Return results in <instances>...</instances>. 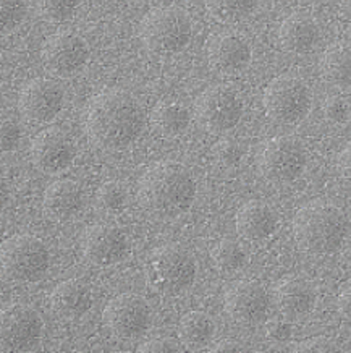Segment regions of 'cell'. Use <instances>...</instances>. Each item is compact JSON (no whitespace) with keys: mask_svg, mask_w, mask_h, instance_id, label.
<instances>
[{"mask_svg":"<svg viewBox=\"0 0 351 353\" xmlns=\"http://www.w3.org/2000/svg\"><path fill=\"white\" fill-rule=\"evenodd\" d=\"M25 0H2V28L3 31H12L25 20Z\"/></svg>","mask_w":351,"mask_h":353,"instance_id":"obj_30","label":"cell"},{"mask_svg":"<svg viewBox=\"0 0 351 353\" xmlns=\"http://www.w3.org/2000/svg\"><path fill=\"white\" fill-rule=\"evenodd\" d=\"M141 41L156 55L180 54L193 38V21L183 8L159 7L141 23Z\"/></svg>","mask_w":351,"mask_h":353,"instance_id":"obj_5","label":"cell"},{"mask_svg":"<svg viewBox=\"0 0 351 353\" xmlns=\"http://www.w3.org/2000/svg\"><path fill=\"white\" fill-rule=\"evenodd\" d=\"M214 154L220 165L233 167L238 164L240 159H242V148H240V145H237L235 141L225 139V141H220L219 145H217Z\"/></svg>","mask_w":351,"mask_h":353,"instance_id":"obj_32","label":"cell"},{"mask_svg":"<svg viewBox=\"0 0 351 353\" xmlns=\"http://www.w3.org/2000/svg\"><path fill=\"white\" fill-rule=\"evenodd\" d=\"M21 139L20 127L15 122L6 120L2 123V150L3 151H13L18 146Z\"/></svg>","mask_w":351,"mask_h":353,"instance_id":"obj_33","label":"cell"},{"mask_svg":"<svg viewBox=\"0 0 351 353\" xmlns=\"http://www.w3.org/2000/svg\"><path fill=\"white\" fill-rule=\"evenodd\" d=\"M207 12L224 25L243 21L256 10L259 0H204Z\"/></svg>","mask_w":351,"mask_h":353,"instance_id":"obj_26","label":"cell"},{"mask_svg":"<svg viewBox=\"0 0 351 353\" xmlns=\"http://www.w3.org/2000/svg\"><path fill=\"white\" fill-rule=\"evenodd\" d=\"M339 169L341 176L351 182V145H348L343 151H341L339 159Z\"/></svg>","mask_w":351,"mask_h":353,"instance_id":"obj_36","label":"cell"},{"mask_svg":"<svg viewBox=\"0 0 351 353\" xmlns=\"http://www.w3.org/2000/svg\"><path fill=\"white\" fill-rule=\"evenodd\" d=\"M348 222L337 204L316 199L297 212L293 235L299 248L312 254H329L340 248L346 236Z\"/></svg>","mask_w":351,"mask_h":353,"instance_id":"obj_3","label":"cell"},{"mask_svg":"<svg viewBox=\"0 0 351 353\" xmlns=\"http://www.w3.org/2000/svg\"><path fill=\"white\" fill-rule=\"evenodd\" d=\"M212 261L220 272H237L246 263V253L235 240H222L212 248Z\"/></svg>","mask_w":351,"mask_h":353,"instance_id":"obj_27","label":"cell"},{"mask_svg":"<svg viewBox=\"0 0 351 353\" xmlns=\"http://www.w3.org/2000/svg\"><path fill=\"white\" fill-rule=\"evenodd\" d=\"M297 348L298 352H329L334 345L326 339H311V341L299 343Z\"/></svg>","mask_w":351,"mask_h":353,"instance_id":"obj_35","label":"cell"},{"mask_svg":"<svg viewBox=\"0 0 351 353\" xmlns=\"http://www.w3.org/2000/svg\"><path fill=\"white\" fill-rule=\"evenodd\" d=\"M242 348L243 347L235 341H222L219 343H215L214 350L212 352H240Z\"/></svg>","mask_w":351,"mask_h":353,"instance_id":"obj_38","label":"cell"},{"mask_svg":"<svg viewBox=\"0 0 351 353\" xmlns=\"http://www.w3.org/2000/svg\"><path fill=\"white\" fill-rule=\"evenodd\" d=\"M277 214L270 204L251 199L243 204L237 214V232L248 241H259L270 236L277 229Z\"/></svg>","mask_w":351,"mask_h":353,"instance_id":"obj_19","label":"cell"},{"mask_svg":"<svg viewBox=\"0 0 351 353\" xmlns=\"http://www.w3.org/2000/svg\"><path fill=\"white\" fill-rule=\"evenodd\" d=\"M49 268V252L33 235H13L2 243L3 276L15 282H38Z\"/></svg>","mask_w":351,"mask_h":353,"instance_id":"obj_6","label":"cell"},{"mask_svg":"<svg viewBox=\"0 0 351 353\" xmlns=\"http://www.w3.org/2000/svg\"><path fill=\"white\" fill-rule=\"evenodd\" d=\"M43 334V319L28 305H12L2 311L0 341L6 352H28Z\"/></svg>","mask_w":351,"mask_h":353,"instance_id":"obj_12","label":"cell"},{"mask_svg":"<svg viewBox=\"0 0 351 353\" xmlns=\"http://www.w3.org/2000/svg\"><path fill=\"white\" fill-rule=\"evenodd\" d=\"M308 152L298 138L275 137L266 143L259 167L269 182H295L306 169Z\"/></svg>","mask_w":351,"mask_h":353,"instance_id":"obj_9","label":"cell"},{"mask_svg":"<svg viewBox=\"0 0 351 353\" xmlns=\"http://www.w3.org/2000/svg\"><path fill=\"white\" fill-rule=\"evenodd\" d=\"M324 115L332 123H345L351 117V104L343 96H332L324 104Z\"/></svg>","mask_w":351,"mask_h":353,"instance_id":"obj_31","label":"cell"},{"mask_svg":"<svg viewBox=\"0 0 351 353\" xmlns=\"http://www.w3.org/2000/svg\"><path fill=\"white\" fill-rule=\"evenodd\" d=\"M345 2H346V3H350V6H351V0H345Z\"/></svg>","mask_w":351,"mask_h":353,"instance_id":"obj_39","label":"cell"},{"mask_svg":"<svg viewBox=\"0 0 351 353\" xmlns=\"http://www.w3.org/2000/svg\"><path fill=\"white\" fill-rule=\"evenodd\" d=\"M104 324L118 339L141 337L151 324V308L140 295H118L105 306Z\"/></svg>","mask_w":351,"mask_h":353,"instance_id":"obj_10","label":"cell"},{"mask_svg":"<svg viewBox=\"0 0 351 353\" xmlns=\"http://www.w3.org/2000/svg\"><path fill=\"white\" fill-rule=\"evenodd\" d=\"M225 311L235 323L254 326L266 319L269 295L259 282L238 281L225 292Z\"/></svg>","mask_w":351,"mask_h":353,"instance_id":"obj_14","label":"cell"},{"mask_svg":"<svg viewBox=\"0 0 351 353\" xmlns=\"http://www.w3.org/2000/svg\"><path fill=\"white\" fill-rule=\"evenodd\" d=\"M339 310L345 319L351 321V287L346 289L339 299Z\"/></svg>","mask_w":351,"mask_h":353,"instance_id":"obj_37","label":"cell"},{"mask_svg":"<svg viewBox=\"0 0 351 353\" xmlns=\"http://www.w3.org/2000/svg\"><path fill=\"white\" fill-rule=\"evenodd\" d=\"M251 46L242 34L222 31L211 36L207 43V60L212 70L222 75H237L251 63Z\"/></svg>","mask_w":351,"mask_h":353,"instance_id":"obj_15","label":"cell"},{"mask_svg":"<svg viewBox=\"0 0 351 353\" xmlns=\"http://www.w3.org/2000/svg\"><path fill=\"white\" fill-rule=\"evenodd\" d=\"M319 36V25L306 13H293L285 18L279 30L280 46L290 54H308L316 48Z\"/></svg>","mask_w":351,"mask_h":353,"instance_id":"obj_21","label":"cell"},{"mask_svg":"<svg viewBox=\"0 0 351 353\" xmlns=\"http://www.w3.org/2000/svg\"><path fill=\"white\" fill-rule=\"evenodd\" d=\"M146 128V114L135 96L107 90L91 101L86 114V134L100 151L118 152L130 148Z\"/></svg>","mask_w":351,"mask_h":353,"instance_id":"obj_1","label":"cell"},{"mask_svg":"<svg viewBox=\"0 0 351 353\" xmlns=\"http://www.w3.org/2000/svg\"><path fill=\"white\" fill-rule=\"evenodd\" d=\"M147 284L160 295H180L196 277L195 256L180 245H165L151 253L146 264Z\"/></svg>","mask_w":351,"mask_h":353,"instance_id":"obj_4","label":"cell"},{"mask_svg":"<svg viewBox=\"0 0 351 353\" xmlns=\"http://www.w3.org/2000/svg\"><path fill=\"white\" fill-rule=\"evenodd\" d=\"M43 63L50 75H76L89 60V46L80 34L63 31L45 41L43 48Z\"/></svg>","mask_w":351,"mask_h":353,"instance_id":"obj_11","label":"cell"},{"mask_svg":"<svg viewBox=\"0 0 351 353\" xmlns=\"http://www.w3.org/2000/svg\"><path fill=\"white\" fill-rule=\"evenodd\" d=\"M326 80L340 88L351 86V43H337L326 50L321 62Z\"/></svg>","mask_w":351,"mask_h":353,"instance_id":"obj_25","label":"cell"},{"mask_svg":"<svg viewBox=\"0 0 351 353\" xmlns=\"http://www.w3.org/2000/svg\"><path fill=\"white\" fill-rule=\"evenodd\" d=\"M85 204V192L73 180H60L45 190L44 216L52 222H70L80 214Z\"/></svg>","mask_w":351,"mask_h":353,"instance_id":"obj_18","label":"cell"},{"mask_svg":"<svg viewBox=\"0 0 351 353\" xmlns=\"http://www.w3.org/2000/svg\"><path fill=\"white\" fill-rule=\"evenodd\" d=\"M50 306L62 318H81L92 306V294L80 281H65L50 294Z\"/></svg>","mask_w":351,"mask_h":353,"instance_id":"obj_22","label":"cell"},{"mask_svg":"<svg viewBox=\"0 0 351 353\" xmlns=\"http://www.w3.org/2000/svg\"><path fill=\"white\" fill-rule=\"evenodd\" d=\"M277 305L286 319H301L314 310L316 292L304 279L290 277L281 281L275 290Z\"/></svg>","mask_w":351,"mask_h":353,"instance_id":"obj_20","label":"cell"},{"mask_svg":"<svg viewBox=\"0 0 351 353\" xmlns=\"http://www.w3.org/2000/svg\"><path fill=\"white\" fill-rule=\"evenodd\" d=\"M215 334V324L202 311H189L180 319L178 337L180 342L188 348L206 347Z\"/></svg>","mask_w":351,"mask_h":353,"instance_id":"obj_24","label":"cell"},{"mask_svg":"<svg viewBox=\"0 0 351 353\" xmlns=\"http://www.w3.org/2000/svg\"><path fill=\"white\" fill-rule=\"evenodd\" d=\"M31 159L45 174H57L75 159V148L65 133L58 128H47L31 143Z\"/></svg>","mask_w":351,"mask_h":353,"instance_id":"obj_17","label":"cell"},{"mask_svg":"<svg viewBox=\"0 0 351 353\" xmlns=\"http://www.w3.org/2000/svg\"><path fill=\"white\" fill-rule=\"evenodd\" d=\"M138 196L142 208L152 214L177 217L195 203L196 180L182 162H157L141 176Z\"/></svg>","mask_w":351,"mask_h":353,"instance_id":"obj_2","label":"cell"},{"mask_svg":"<svg viewBox=\"0 0 351 353\" xmlns=\"http://www.w3.org/2000/svg\"><path fill=\"white\" fill-rule=\"evenodd\" d=\"M183 347L175 339H156L138 347V352H182Z\"/></svg>","mask_w":351,"mask_h":353,"instance_id":"obj_34","label":"cell"},{"mask_svg":"<svg viewBox=\"0 0 351 353\" xmlns=\"http://www.w3.org/2000/svg\"><path fill=\"white\" fill-rule=\"evenodd\" d=\"M152 127L164 138H178L187 133L191 122V114L180 102H160L152 110Z\"/></svg>","mask_w":351,"mask_h":353,"instance_id":"obj_23","label":"cell"},{"mask_svg":"<svg viewBox=\"0 0 351 353\" xmlns=\"http://www.w3.org/2000/svg\"><path fill=\"white\" fill-rule=\"evenodd\" d=\"M65 102V91L57 81L38 78L23 88L18 105L23 117L33 123H49L57 117Z\"/></svg>","mask_w":351,"mask_h":353,"instance_id":"obj_13","label":"cell"},{"mask_svg":"<svg viewBox=\"0 0 351 353\" xmlns=\"http://www.w3.org/2000/svg\"><path fill=\"white\" fill-rule=\"evenodd\" d=\"M127 188L118 182H107L98 192V206L105 214H118L127 206Z\"/></svg>","mask_w":351,"mask_h":353,"instance_id":"obj_28","label":"cell"},{"mask_svg":"<svg viewBox=\"0 0 351 353\" xmlns=\"http://www.w3.org/2000/svg\"><path fill=\"white\" fill-rule=\"evenodd\" d=\"M311 90L295 77H279L264 92V109L270 120L280 125H295L311 110Z\"/></svg>","mask_w":351,"mask_h":353,"instance_id":"obj_7","label":"cell"},{"mask_svg":"<svg viewBox=\"0 0 351 353\" xmlns=\"http://www.w3.org/2000/svg\"><path fill=\"white\" fill-rule=\"evenodd\" d=\"M85 258L94 266H112L128 253L127 234L117 225L98 224L86 232L83 240Z\"/></svg>","mask_w":351,"mask_h":353,"instance_id":"obj_16","label":"cell"},{"mask_svg":"<svg viewBox=\"0 0 351 353\" xmlns=\"http://www.w3.org/2000/svg\"><path fill=\"white\" fill-rule=\"evenodd\" d=\"M80 0H38V12L45 21L65 23L75 17Z\"/></svg>","mask_w":351,"mask_h":353,"instance_id":"obj_29","label":"cell"},{"mask_svg":"<svg viewBox=\"0 0 351 353\" xmlns=\"http://www.w3.org/2000/svg\"><path fill=\"white\" fill-rule=\"evenodd\" d=\"M196 119L209 133H225L237 127L243 115V101L228 85L209 86L196 99Z\"/></svg>","mask_w":351,"mask_h":353,"instance_id":"obj_8","label":"cell"}]
</instances>
